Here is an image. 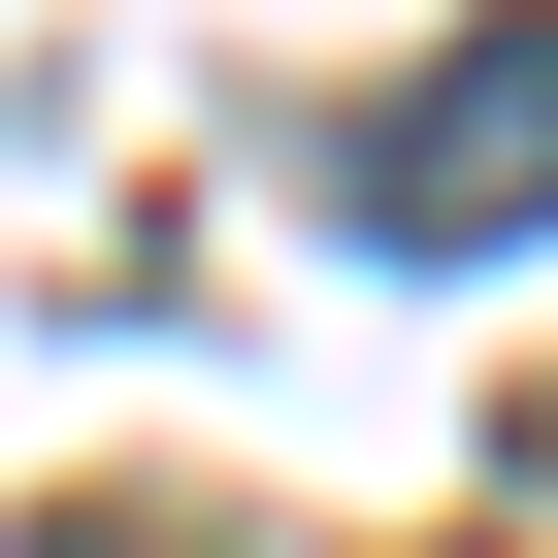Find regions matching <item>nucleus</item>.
Here are the masks:
<instances>
[{
    "label": "nucleus",
    "mask_w": 558,
    "mask_h": 558,
    "mask_svg": "<svg viewBox=\"0 0 558 558\" xmlns=\"http://www.w3.org/2000/svg\"><path fill=\"white\" fill-rule=\"evenodd\" d=\"M329 197H362L395 263H493V230H558V34H460V66H427V99L329 165Z\"/></svg>",
    "instance_id": "nucleus-1"
}]
</instances>
